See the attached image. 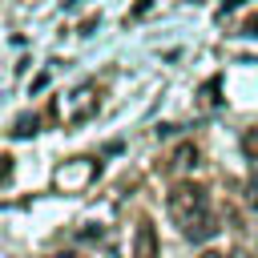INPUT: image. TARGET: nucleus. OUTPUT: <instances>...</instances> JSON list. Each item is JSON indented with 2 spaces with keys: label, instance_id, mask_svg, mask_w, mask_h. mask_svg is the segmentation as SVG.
Here are the masks:
<instances>
[{
  "label": "nucleus",
  "instance_id": "f257e3e1",
  "mask_svg": "<svg viewBox=\"0 0 258 258\" xmlns=\"http://www.w3.org/2000/svg\"><path fill=\"white\" fill-rule=\"evenodd\" d=\"M169 218L181 226V234L189 242H206L218 230L214 226V214H210V194L198 181H177L169 189Z\"/></svg>",
  "mask_w": 258,
  "mask_h": 258
},
{
  "label": "nucleus",
  "instance_id": "f03ea898",
  "mask_svg": "<svg viewBox=\"0 0 258 258\" xmlns=\"http://www.w3.org/2000/svg\"><path fill=\"white\" fill-rule=\"evenodd\" d=\"M97 173H101V165H97L93 157H69V161L52 173V185L64 189V194H81L85 185L97 181Z\"/></svg>",
  "mask_w": 258,
  "mask_h": 258
},
{
  "label": "nucleus",
  "instance_id": "7ed1b4c3",
  "mask_svg": "<svg viewBox=\"0 0 258 258\" xmlns=\"http://www.w3.org/2000/svg\"><path fill=\"white\" fill-rule=\"evenodd\" d=\"M93 113H97V89H93V85H81V89L73 93V113H69V121L81 125V121H89Z\"/></svg>",
  "mask_w": 258,
  "mask_h": 258
},
{
  "label": "nucleus",
  "instance_id": "20e7f679",
  "mask_svg": "<svg viewBox=\"0 0 258 258\" xmlns=\"http://www.w3.org/2000/svg\"><path fill=\"white\" fill-rule=\"evenodd\" d=\"M133 258H157V230L149 218L137 222V234H133Z\"/></svg>",
  "mask_w": 258,
  "mask_h": 258
},
{
  "label": "nucleus",
  "instance_id": "39448f33",
  "mask_svg": "<svg viewBox=\"0 0 258 258\" xmlns=\"http://www.w3.org/2000/svg\"><path fill=\"white\" fill-rule=\"evenodd\" d=\"M173 165L177 169H189V165H198V145H177V153H173Z\"/></svg>",
  "mask_w": 258,
  "mask_h": 258
},
{
  "label": "nucleus",
  "instance_id": "423d86ee",
  "mask_svg": "<svg viewBox=\"0 0 258 258\" xmlns=\"http://www.w3.org/2000/svg\"><path fill=\"white\" fill-rule=\"evenodd\" d=\"M242 149H246V157H250V161H258V125H250V129H246Z\"/></svg>",
  "mask_w": 258,
  "mask_h": 258
},
{
  "label": "nucleus",
  "instance_id": "0eeeda50",
  "mask_svg": "<svg viewBox=\"0 0 258 258\" xmlns=\"http://www.w3.org/2000/svg\"><path fill=\"white\" fill-rule=\"evenodd\" d=\"M12 133H16V137H32V133H36V117H20V121L12 125Z\"/></svg>",
  "mask_w": 258,
  "mask_h": 258
},
{
  "label": "nucleus",
  "instance_id": "6e6552de",
  "mask_svg": "<svg viewBox=\"0 0 258 258\" xmlns=\"http://www.w3.org/2000/svg\"><path fill=\"white\" fill-rule=\"evenodd\" d=\"M246 202L258 210V181H246Z\"/></svg>",
  "mask_w": 258,
  "mask_h": 258
},
{
  "label": "nucleus",
  "instance_id": "1a4fd4ad",
  "mask_svg": "<svg viewBox=\"0 0 258 258\" xmlns=\"http://www.w3.org/2000/svg\"><path fill=\"white\" fill-rule=\"evenodd\" d=\"M242 32H246V36H258V16H246V24H242Z\"/></svg>",
  "mask_w": 258,
  "mask_h": 258
},
{
  "label": "nucleus",
  "instance_id": "9d476101",
  "mask_svg": "<svg viewBox=\"0 0 258 258\" xmlns=\"http://www.w3.org/2000/svg\"><path fill=\"white\" fill-rule=\"evenodd\" d=\"M8 173H12V157H0V181H4Z\"/></svg>",
  "mask_w": 258,
  "mask_h": 258
},
{
  "label": "nucleus",
  "instance_id": "9b49d317",
  "mask_svg": "<svg viewBox=\"0 0 258 258\" xmlns=\"http://www.w3.org/2000/svg\"><path fill=\"white\" fill-rule=\"evenodd\" d=\"M226 258H250V254H246V250H234V254H226Z\"/></svg>",
  "mask_w": 258,
  "mask_h": 258
},
{
  "label": "nucleus",
  "instance_id": "f8f14e48",
  "mask_svg": "<svg viewBox=\"0 0 258 258\" xmlns=\"http://www.w3.org/2000/svg\"><path fill=\"white\" fill-rule=\"evenodd\" d=\"M202 258H226V254H214V250H206V254H202Z\"/></svg>",
  "mask_w": 258,
  "mask_h": 258
}]
</instances>
